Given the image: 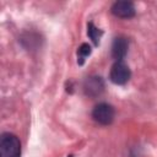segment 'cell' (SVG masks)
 Here are the masks:
<instances>
[{"instance_id": "cell-1", "label": "cell", "mask_w": 157, "mask_h": 157, "mask_svg": "<svg viewBox=\"0 0 157 157\" xmlns=\"http://www.w3.org/2000/svg\"><path fill=\"white\" fill-rule=\"evenodd\" d=\"M21 142L11 132H4L0 137V157H20Z\"/></svg>"}, {"instance_id": "cell-2", "label": "cell", "mask_w": 157, "mask_h": 157, "mask_svg": "<svg viewBox=\"0 0 157 157\" xmlns=\"http://www.w3.org/2000/svg\"><path fill=\"white\" fill-rule=\"evenodd\" d=\"M92 118L101 125H109L114 119V108L108 103H98L92 110Z\"/></svg>"}, {"instance_id": "cell-3", "label": "cell", "mask_w": 157, "mask_h": 157, "mask_svg": "<svg viewBox=\"0 0 157 157\" xmlns=\"http://www.w3.org/2000/svg\"><path fill=\"white\" fill-rule=\"evenodd\" d=\"M130 75L131 72L129 66L123 61H117L110 69L109 78L115 85H125L130 78Z\"/></svg>"}, {"instance_id": "cell-4", "label": "cell", "mask_w": 157, "mask_h": 157, "mask_svg": "<svg viewBox=\"0 0 157 157\" xmlns=\"http://www.w3.org/2000/svg\"><path fill=\"white\" fill-rule=\"evenodd\" d=\"M104 90V82L101 76H90L83 82V92L90 97L99 96Z\"/></svg>"}, {"instance_id": "cell-5", "label": "cell", "mask_w": 157, "mask_h": 157, "mask_svg": "<svg viewBox=\"0 0 157 157\" xmlns=\"http://www.w3.org/2000/svg\"><path fill=\"white\" fill-rule=\"evenodd\" d=\"M112 13L120 18H130L135 16V6L130 1H117L112 6Z\"/></svg>"}, {"instance_id": "cell-6", "label": "cell", "mask_w": 157, "mask_h": 157, "mask_svg": "<svg viewBox=\"0 0 157 157\" xmlns=\"http://www.w3.org/2000/svg\"><path fill=\"white\" fill-rule=\"evenodd\" d=\"M128 48H129V43L125 37L119 36L114 38L113 44H112V56L117 61H121L128 54Z\"/></svg>"}, {"instance_id": "cell-7", "label": "cell", "mask_w": 157, "mask_h": 157, "mask_svg": "<svg viewBox=\"0 0 157 157\" xmlns=\"http://www.w3.org/2000/svg\"><path fill=\"white\" fill-rule=\"evenodd\" d=\"M87 34L91 38V40L93 42V44L94 45H98L99 44V39H101V37L103 34V31L99 29V28H97L92 22H90L87 25Z\"/></svg>"}, {"instance_id": "cell-8", "label": "cell", "mask_w": 157, "mask_h": 157, "mask_svg": "<svg viewBox=\"0 0 157 157\" xmlns=\"http://www.w3.org/2000/svg\"><path fill=\"white\" fill-rule=\"evenodd\" d=\"M91 52H92V49H91V47L87 43L81 44L78 47V49H77V64L78 65H83L86 58L91 54Z\"/></svg>"}, {"instance_id": "cell-9", "label": "cell", "mask_w": 157, "mask_h": 157, "mask_svg": "<svg viewBox=\"0 0 157 157\" xmlns=\"http://www.w3.org/2000/svg\"><path fill=\"white\" fill-rule=\"evenodd\" d=\"M67 157H74V156H72V155H70V156H67Z\"/></svg>"}, {"instance_id": "cell-10", "label": "cell", "mask_w": 157, "mask_h": 157, "mask_svg": "<svg viewBox=\"0 0 157 157\" xmlns=\"http://www.w3.org/2000/svg\"><path fill=\"white\" fill-rule=\"evenodd\" d=\"M132 157H134V156H132Z\"/></svg>"}]
</instances>
